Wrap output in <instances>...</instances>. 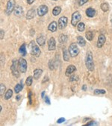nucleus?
Masks as SVG:
<instances>
[{"instance_id":"25","label":"nucleus","mask_w":112,"mask_h":126,"mask_svg":"<svg viewBox=\"0 0 112 126\" xmlns=\"http://www.w3.org/2000/svg\"><path fill=\"white\" fill-rule=\"evenodd\" d=\"M58 40L61 43H64L67 42V36L65 35V34H61L59 38H58Z\"/></svg>"},{"instance_id":"12","label":"nucleus","mask_w":112,"mask_h":126,"mask_svg":"<svg viewBox=\"0 0 112 126\" xmlns=\"http://www.w3.org/2000/svg\"><path fill=\"white\" fill-rule=\"evenodd\" d=\"M58 27V25H57V22L55 21H53L48 26V30L50 31L51 32H55L57 31V29Z\"/></svg>"},{"instance_id":"37","label":"nucleus","mask_w":112,"mask_h":126,"mask_svg":"<svg viewBox=\"0 0 112 126\" xmlns=\"http://www.w3.org/2000/svg\"><path fill=\"white\" fill-rule=\"evenodd\" d=\"M65 122V119H64V118H63V117H61V118L58 119V121H57V122H58V123H62V122Z\"/></svg>"},{"instance_id":"33","label":"nucleus","mask_w":112,"mask_h":126,"mask_svg":"<svg viewBox=\"0 0 112 126\" xmlns=\"http://www.w3.org/2000/svg\"><path fill=\"white\" fill-rule=\"evenodd\" d=\"M49 69H52V70H53V69H54L55 66H54V62H53V61H52V60H50V61H49Z\"/></svg>"},{"instance_id":"29","label":"nucleus","mask_w":112,"mask_h":126,"mask_svg":"<svg viewBox=\"0 0 112 126\" xmlns=\"http://www.w3.org/2000/svg\"><path fill=\"white\" fill-rule=\"evenodd\" d=\"M32 81H33V77L32 76H29L26 79L25 84L27 86H31L32 84Z\"/></svg>"},{"instance_id":"34","label":"nucleus","mask_w":112,"mask_h":126,"mask_svg":"<svg viewBox=\"0 0 112 126\" xmlns=\"http://www.w3.org/2000/svg\"><path fill=\"white\" fill-rule=\"evenodd\" d=\"M88 2V0H78V5L80 6H82L85 3H87Z\"/></svg>"},{"instance_id":"35","label":"nucleus","mask_w":112,"mask_h":126,"mask_svg":"<svg viewBox=\"0 0 112 126\" xmlns=\"http://www.w3.org/2000/svg\"><path fill=\"white\" fill-rule=\"evenodd\" d=\"M98 125V123L94 122V121H91V122L86 124V125Z\"/></svg>"},{"instance_id":"41","label":"nucleus","mask_w":112,"mask_h":126,"mask_svg":"<svg viewBox=\"0 0 112 126\" xmlns=\"http://www.w3.org/2000/svg\"><path fill=\"white\" fill-rule=\"evenodd\" d=\"M48 81V78H47V77H44L43 81V83H44V82H46V81Z\"/></svg>"},{"instance_id":"17","label":"nucleus","mask_w":112,"mask_h":126,"mask_svg":"<svg viewBox=\"0 0 112 126\" xmlns=\"http://www.w3.org/2000/svg\"><path fill=\"white\" fill-rule=\"evenodd\" d=\"M35 9H33V8L32 9H30L29 11H28V13H27L26 19L30 20V19H33L35 17Z\"/></svg>"},{"instance_id":"21","label":"nucleus","mask_w":112,"mask_h":126,"mask_svg":"<svg viewBox=\"0 0 112 126\" xmlns=\"http://www.w3.org/2000/svg\"><path fill=\"white\" fill-rule=\"evenodd\" d=\"M77 43H78V44L80 46H85V44H86L85 40L82 37H81V36H78V37H77Z\"/></svg>"},{"instance_id":"44","label":"nucleus","mask_w":112,"mask_h":126,"mask_svg":"<svg viewBox=\"0 0 112 126\" xmlns=\"http://www.w3.org/2000/svg\"><path fill=\"white\" fill-rule=\"evenodd\" d=\"M54 1H57V0H54Z\"/></svg>"},{"instance_id":"14","label":"nucleus","mask_w":112,"mask_h":126,"mask_svg":"<svg viewBox=\"0 0 112 126\" xmlns=\"http://www.w3.org/2000/svg\"><path fill=\"white\" fill-rule=\"evenodd\" d=\"M14 14L17 16H22L23 14V9L21 6H17L14 8Z\"/></svg>"},{"instance_id":"16","label":"nucleus","mask_w":112,"mask_h":126,"mask_svg":"<svg viewBox=\"0 0 112 126\" xmlns=\"http://www.w3.org/2000/svg\"><path fill=\"white\" fill-rule=\"evenodd\" d=\"M45 42H46V37L43 35H40L37 38V43L40 46H43L45 44Z\"/></svg>"},{"instance_id":"15","label":"nucleus","mask_w":112,"mask_h":126,"mask_svg":"<svg viewBox=\"0 0 112 126\" xmlns=\"http://www.w3.org/2000/svg\"><path fill=\"white\" fill-rule=\"evenodd\" d=\"M96 11L93 8H89L86 10V15L88 17H93L96 15Z\"/></svg>"},{"instance_id":"19","label":"nucleus","mask_w":112,"mask_h":126,"mask_svg":"<svg viewBox=\"0 0 112 126\" xmlns=\"http://www.w3.org/2000/svg\"><path fill=\"white\" fill-rule=\"evenodd\" d=\"M70 55L69 51L66 48H64L63 50V58H64V60L65 61H70Z\"/></svg>"},{"instance_id":"40","label":"nucleus","mask_w":112,"mask_h":126,"mask_svg":"<svg viewBox=\"0 0 112 126\" xmlns=\"http://www.w3.org/2000/svg\"><path fill=\"white\" fill-rule=\"evenodd\" d=\"M82 90H87V86H86V85H83Z\"/></svg>"},{"instance_id":"3","label":"nucleus","mask_w":112,"mask_h":126,"mask_svg":"<svg viewBox=\"0 0 112 126\" xmlns=\"http://www.w3.org/2000/svg\"><path fill=\"white\" fill-rule=\"evenodd\" d=\"M69 52H70V55L71 57L73 58H75L76 57L78 53H79V48L77 46L76 43H71L69 46Z\"/></svg>"},{"instance_id":"39","label":"nucleus","mask_w":112,"mask_h":126,"mask_svg":"<svg viewBox=\"0 0 112 126\" xmlns=\"http://www.w3.org/2000/svg\"><path fill=\"white\" fill-rule=\"evenodd\" d=\"M28 4H29V5H32L34 2H35V0H26Z\"/></svg>"},{"instance_id":"30","label":"nucleus","mask_w":112,"mask_h":126,"mask_svg":"<svg viewBox=\"0 0 112 126\" xmlns=\"http://www.w3.org/2000/svg\"><path fill=\"white\" fill-rule=\"evenodd\" d=\"M106 91L105 90H94V94L96 95H100V94H105Z\"/></svg>"},{"instance_id":"18","label":"nucleus","mask_w":112,"mask_h":126,"mask_svg":"<svg viewBox=\"0 0 112 126\" xmlns=\"http://www.w3.org/2000/svg\"><path fill=\"white\" fill-rule=\"evenodd\" d=\"M42 73H43V70L42 69H35V71H34V79L35 80L39 79V78L40 77V75H41Z\"/></svg>"},{"instance_id":"24","label":"nucleus","mask_w":112,"mask_h":126,"mask_svg":"<svg viewBox=\"0 0 112 126\" xmlns=\"http://www.w3.org/2000/svg\"><path fill=\"white\" fill-rule=\"evenodd\" d=\"M12 95H13V91H12V90L9 89V90L5 93V100H8V99H10V98L12 97Z\"/></svg>"},{"instance_id":"20","label":"nucleus","mask_w":112,"mask_h":126,"mask_svg":"<svg viewBox=\"0 0 112 126\" xmlns=\"http://www.w3.org/2000/svg\"><path fill=\"white\" fill-rule=\"evenodd\" d=\"M19 53L21 54L22 56H25L27 54V51H26V45L25 43H23L20 48H19Z\"/></svg>"},{"instance_id":"11","label":"nucleus","mask_w":112,"mask_h":126,"mask_svg":"<svg viewBox=\"0 0 112 126\" xmlns=\"http://www.w3.org/2000/svg\"><path fill=\"white\" fill-rule=\"evenodd\" d=\"M106 41V37L104 34H100L99 36L98 40H97V47L98 48H102L103 45L105 44Z\"/></svg>"},{"instance_id":"38","label":"nucleus","mask_w":112,"mask_h":126,"mask_svg":"<svg viewBox=\"0 0 112 126\" xmlns=\"http://www.w3.org/2000/svg\"><path fill=\"white\" fill-rule=\"evenodd\" d=\"M0 39L1 40H2L3 39V37H4V34H5V33H4V31L3 30H1V32H0Z\"/></svg>"},{"instance_id":"26","label":"nucleus","mask_w":112,"mask_h":126,"mask_svg":"<svg viewBox=\"0 0 112 126\" xmlns=\"http://www.w3.org/2000/svg\"><path fill=\"white\" fill-rule=\"evenodd\" d=\"M85 37H86V38H87L88 40L91 41V40H92L93 39V33L92 32L89 31V32H88L85 34Z\"/></svg>"},{"instance_id":"13","label":"nucleus","mask_w":112,"mask_h":126,"mask_svg":"<svg viewBox=\"0 0 112 126\" xmlns=\"http://www.w3.org/2000/svg\"><path fill=\"white\" fill-rule=\"evenodd\" d=\"M75 71H76V67L75 66H73V65H70V66H67L65 74H66L67 76H69V75H70L72 73H73Z\"/></svg>"},{"instance_id":"5","label":"nucleus","mask_w":112,"mask_h":126,"mask_svg":"<svg viewBox=\"0 0 112 126\" xmlns=\"http://www.w3.org/2000/svg\"><path fill=\"white\" fill-rule=\"evenodd\" d=\"M81 16L78 11H75L73 14L72 15V20H71V24L73 26H76V25L78 24L79 21L81 20Z\"/></svg>"},{"instance_id":"22","label":"nucleus","mask_w":112,"mask_h":126,"mask_svg":"<svg viewBox=\"0 0 112 126\" xmlns=\"http://www.w3.org/2000/svg\"><path fill=\"white\" fill-rule=\"evenodd\" d=\"M61 11V7H59V6H56V7H55V8H53L52 14H53L54 16H58V15H59V14H60Z\"/></svg>"},{"instance_id":"6","label":"nucleus","mask_w":112,"mask_h":126,"mask_svg":"<svg viewBox=\"0 0 112 126\" xmlns=\"http://www.w3.org/2000/svg\"><path fill=\"white\" fill-rule=\"evenodd\" d=\"M15 0H9L7 4V7H6V10H5V13L7 15H10L15 8Z\"/></svg>"},{"instance_id":"42","label":"nucleus","mask_w":112,"mask_h":126,"mask_svg":"<svg viewBox=\"0 0 112 126\" xmlns=\"http://www.w3.org/2000/svg\"><path fill=\"white\" fill-rule=\"evenodd\" d=\"M44 94H45V92H44V91H43V92H42V94H41L42 98H44Z\"/></svg>"},{"instance_id":"31","label":"nucleus","mask_w":112,"mask_h":126,"mask_svg":"<svg viewBox=\"0 0 112 126\" xmlns=\"http://www.w3.org/2000/svg\"><path fill=\"white\" fill-rule=\"evenodd\" d=\"M5 92V86L3 84H0V95H1V96H2Z\"/></svg>"},{"instance_id":"36","label":"nucleus","mask_w":112,"mask_h":126,"mask_svg":"<svg viewBox=\"0 0 112 126\" xmlns=\"http://www.w3.org/2000/svg\"><path fill=\"white\" fill-rule=\"evenodd\" d=\"M44 98H45V102H46L47 105H50V100H49V97L46 96V97H44Z\"/></svg>"},{"instance_id":"9","label":"nucleus","mask_w":112,"mask_h":126,"mask_svg":"<svg viewBox=\"0 0 112 126\" xmlns=\"http://www.w3.org/2000/svg\"><path fill=\"white\" fill-rule=\"evenodd\" d=\"M48 11H49L48 7L45 5H42L37 9V15L39 16H43L48 13Z\"/></svg>"},{"instance_id":"8","label":"nucleus","mask_w":112,"mask_h":126,"mask_svg":"<svg viewBox=\"0 0 112 126\" xmlns=\"http://www.w3.org/2000/svg\"><path fill=\"white\" fill-rule=\"evenodd\" d=\"M67 22H68V19L66 16H61L59 19H58V28L60 29H64L66 28L67 25Z\"/></svg>"},{"instance_id":"2","label":"nucleus","mask_w":112,"mask_h":126,"mask_svg":"<svg viewBox=\"0 0 112 126\" xmlns=\"http://www.w3.org/2000/svg\"><path fill=\"white\" fill-rule=\"evenodd\" d=\"M29 48L30 50V53L35 56V57H39L41 54L40 49L39 48L37 44H35V43L34 41H31L29 45Z\"/></svg>"},{"instance_id":"23","label":"nucleus","mask_w":112,"mask_h":126,"mask_svg":"<svg viewBox=\"0 0 112 126\" xmlns=\"http://www.w3.org/2000/svg\"><path fill=\"white\" fill-rule=\"evenodd\" d=\"M22 87H23V86H22V81H21L20 84H17V85L15 86V87H14V92H15L16 93H19L21 92V90H22Z\"/></svg>"},{"instance_id":"10","label":"nucleus","mask_w":112,"mask_h":126,"mask_svg":"<svg viewBox=\"0 0 112 126\" xmlns=\"http://www.w3.org/2000/svg\"><path fill=\"white\" fill-rule=\"evenodd\" d=\"M55 44H56V43H55V38L51 37L48 41V47H49V51H54V50H55V48H56Z\"/></svg>"},{"instance_id":"1","label":"nucleus","mask_w":112,"mask_h":126,"mask_svg":"<svg viewBox=\"0 0 112 126\" xmlns=\"http://www.w3.org/2000/svg\"><path fill=\"white\" fill-rule=\"evenodd\" d=\"M85 65L88 70L93 71L94 69V63L93 58V53L91 52H88L85 58Z\"/></svg>"},{"instance_id":"4","label":"nucleus","mask_w":112,"mask_h":126,"mask_svg":"<svg viewBox=\"0 0 112 126\" xmlns=\"http://www.w3.org/2000/svg\"><path fill=\"white\" fill-rule=\"evenodd\" d=\"M18 66H19V72L22 73H25L27 70V62H26V61L24 58H20L18 61Z\"/></svg>"},{"instance_id":"32","label":"nucleus","mask_w":112,"mask_h":126,"mask_svg":"<svg viewBox=\"0 0 112 126\" xmlns=\"http://www.w3.org/2000/svg\"><path fill=\"white\" fill-rule=\"evenodd\" d=\"M78 76L76 75H73L70 78V81H78Z\"/></svg>"},{"instance_id":"27","label":"nucleus","mask_w":112,"mask_h":126,"mask_svg":"<svg viewBox=\"0 0 112 126\" xmlns=\"http://www.w3.org/2000/svg\"><path fill=\"white\" fill-rule=\"evenodd\" d=\"M77 29H78V31H79V32H83L84 30H85V25L84 24L83 22H79L78 24V26H77Z\"/></svg>"},{"instance_id":"28","label":"nucleus","mask_w":112,"mask_h":126,"mask_svg":"<svg viewBox=\"0 0 112 126\" xmlns=\"http://www.w3.org/2000/svg\"><path fill=\"white\" fill-rule=\"evenodd\" d=\"M100 8H101V9H102V10L104 12H106V11H108V9H109V6H108V3H106V2H104V3H102V4L101 5Z\"/></svg>"},{"instance_id":"7","label":"nucleus","mask_w":112,"mask_h":126,"mask_svg":"<svg viewBox=\"0 0 112 126\" xmlns=\"http://www.w3.org/2000/svg\"><path fill=\"white\" fill-rule=\"evenodd\" d=\"M18 61L17 60H14L13 61V63H12V65L11 66V72L13 73V75L16 77H19V71H18Z\"/></svg>"},{"instance_id":"43","label":"nucleus","mask_w":112,"mask_h":126,"mask_svg":"<svg viewBox=\"0 0 112 126\" xmlns=\"http://www.w3.org/2000/svg\"><path fill=\"white\" fill-rule=\"evenodd\" d=\"M20 98H21V95H17V100H19Z\"/></svg>"}]
</instances>
